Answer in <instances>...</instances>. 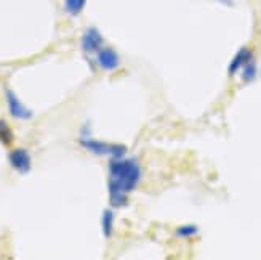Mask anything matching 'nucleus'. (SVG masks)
Listing matches in <instances>:
<instances>
[{
	"mask_svg": "<svg viewBox=\"0 0 261 260\" xmlns=\"http://www.w3.org/2000/svg\"><path fill=\"white\" fill-rule=\"evenodd\" d=\"M141 180V167L138 161L125 157H112L109 162V202L112 207L127 204L128 195Z\"/></svg>",
	"mask_w": 261,
	"mask_h": 260,
	"instance_id": "1",
	"label": "nucleus"
},
{
	"mask_svg": "<svg viewBox=\"0 0 261 260\" xmlns=\"http://www.w3.org/2000/svg\"><path fill=\"white\" fill-rule=\"evenodd\" d=\"M79 143H81V146L87 151L98 154V156L123 157V154H125V146H122V145H111V143L98 141L93 138H81Z\"/></svg>",
	"mask_w": 261,
	"mask_h": 260,
	"instance_id": "2",
	"label": "nucleus"
},
{
	"mask_svg": "<svg viewBox=\"0 0 261 260\" xmlns=\"http://www.w3.org/2000/svg\"><path fill=\"white\" fill-rule=\"evenodd\" d=\"M8 162L15 171L21 175H24L31 171L32 167V157L26 148H16L13 151H10L8 154Z\"/></svg>",
	"mask_w": 261,
	"mask_h": 260,
	"instance_id": "3",
	"label": "nucleus"
},
{
	"mask_svg": "<svg viewBox=\"0 0 261 260\" xmlns=\"http://www.w3.org/2000/svg\"><path fill=\"white\" fill-rule=\"evenodd\" d=\"M7 97V106H8V112L11 117L15 119H31L32 117V111L29 108H26L24 105L21 103V100L16 97V93L13 90H7L5 92Z\"/></svg>",
	"mask_w": 261,
	"mask_h": 260,
	"instance_id": "4",
	"label": "nucleus"
},
{
	"mask_svg": "<svg viewBox=\"0 0 261 260\" xmlns=\"http://www.w3.org/2000/svg\"><path fill=\"white\" fill-rule=\"evenodd\" d=\"M96 61L99 64L101 69L105 71H116L117 67L120 66V58L114 49L111 47H101L96 52Z\"/></svg>",
	"mask_w": 261,
	"mask_h": 260,
	"instance_id": "5",
	"label": "nucleus"
},
{
	"mask_svg": "<svg viewBox=\"0 0 261 260\" xmlns=\"http://www.w3.org/2000/svg\"><path fill=\"white\" fill-rule=\"evenodd\" d=\"M103 45V36L99 34L96 28H88L84 36H82V49L87 53H93L98 52Z\"/></svg>",
	"mask_w": 261,
	"mask_h": 260,
	"instance_id": "6",
	"label": "nucleus"
},
{
	"mask_svg": "<svg viewBox=\"0 0 261 260\" xmlns=\"http://www.w3.org/2000/svg\"><path fill=\"white\" fill-rule=\"evenodd\" d=\"M250 60H253V52L250 49H247V47L239 49V52L234 55V58L229 63V67H228L229 76H236Z\"/></svg>",
	"mask_w": 261,
	"mask_h": 260,
	"instance_id": "7",
	"label": "nucleus"
},
{
	"mask_svg": "<svg viewBox=\"0 0 261 260\" xmlns=\"http://www.w3.org/2000/svg\"><path fill=\"white\" fill-rule=\"evenodd\" d=\"M101 225H103V234L106 238H111L112 228H114V212L111 209H106L103 212V217H101Z\"/></svg>",
	"mask_w": 261,
	"mask_h": 260,
	"instance_id": "8",
	"label": "nucleus"
},
{
	"mask_svg": "<svg viewBox=\"0 0 261 260\" xmlns=\"http://www.w3.org/2000/svg\"><path fill=\"white\" fill-rule=\"evenodd\" d=\"M241 79H242V82L248 84V82H252L255 81V77H256V71H258V67H256V63L255 60H250L248 61L242 69H241Z\"/></svg>",
	"mask_w": 261,
	"mask_h": 260,
	"instance_id": "9",
	"label": "nucleus"
},
{
	"mask_svg": "<svg viewBox=\"0 0 261 260\" xmlns=\"http://www.w3.org/2000/svg\"><path fill=\"white\" fill-rule=\"evenodd\" d=\"M85 4H87V0H64V10L69 15L77 16L84 10Z\"/></svg>",
	"mask_w": 261,
	"mask_h": 260,
	"instance_id": "10",
	"label": "nucleus"
},
{
	"mask_svg": "<svg viewBox=\"0 0 261 260\" xmlns=\"http://www.w3.org/2000/svg\"><path fill=\"white\" fill-rule=\"evenodd\" d=\"M197 233H199V228L196 225H181V227H178L175 231V234L181 240H189L192 236H196Z\"/></svg>",
	"mask_w": 261,
	"mask_h": 260,
	"instance_id": "11",
	"label": "nucleus"
},
{
	"mask_svg": "<svg viewBox=\"0 0 261 260\" xmlns=\"http://www.w3.org/2000/svg\"><path fill=\"white\" fill-rule=\"evenodd\" d=\"M0 141L5 146L13 143V132L8 127V124L5 121H0Z\"/></svg>",
	"mask_w": 261,
	"mask_h": 260,
	"instance_id": "12",
	"label": "nucleus"
}]
</instances>
